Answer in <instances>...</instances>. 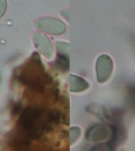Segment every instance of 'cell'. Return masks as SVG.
<instances>
[{
	"label": "cell",
	"instance_id": "1",
	"mask_svg": "<svg viewBox=\"0 0 135 151\" xmlns=\"http://www.w3.org/2000/svg\"><path fill=\"white\" fill-rule=\"evenodd\" d=\"M109 131L103 125H96L90 128L88 132L87 137L89 140L98 142L106 139L108 136Z\"/></svg>",
	"mask_w": 135,
	"mask_h": 151
},
{
	"label": "cell",
	"instance_id": "2",
	"mask_svg": "<svg viewBox=\"0 0 135 151\" xmlns=\"http://www.w3.org/2000/svg\"><path fill=\"white\" fill-rule=\"evenodd\" d=\"M91 151H112L111 148L108 145H100L94 147Z\"/></svg>",
	"mask_w": 135,
	"mask_h": 151
}]
</instances>
